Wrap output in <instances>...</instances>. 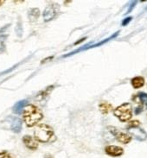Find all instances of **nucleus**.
<instances>
[{"instance_id": "nucleus-16", "label": "nucleus", "mask_w": 147, "mask_h": 158, "mask_svg": "<svg viewBox=\"0 0 147 158\" xmlns=\"http://www.w3.org/2000/svg\"><path fill=\"white\" fill-rule=\"evenodd\" d=\"M138 97L140 99V101L145 106V107L147 109V94L145 93H139L138 94Z\"/></svg>"}, {"instance_id": "nucleus-7", "label": "nucleus", "mask_w": 147, "mask_h": 158, "mask_svg": "<svg viewBox=\"0 0 147 158\" xmlns=\"http://www.w3.org/2000/svg\"><path fill=\"white\" fill-rule=\"evenodd\" d=\"M106 153L111 156H120L124 153L123 148H121L120 146L115 145H108L105 149Z\"/></svg>"}, {"instance_id": "nucleus-9", "label": "nucleus", "mask_w": 147, "mask_h": 158, "mask_svg": "<svg viewBox=\"0 0 147 158\" xmlns=\"http://www.w3.org/2000/svg\"><path fill=\"white\" fill-rule=\"evenodd\" d=\"M10 25L4 26L3 29L0 30V52L4 51L5 48V41L7 38V29H9Z\"/></svg>"}, {"instance_id": "nucleus-21", "label": "nucleus", "mask_w": 147, "mask_h": 158, "mask_svg": "<svg viewBox=\"0 0 147 158\" xmlns=\"http://www.w3.org/2000/svg\"><path fill=\"white\" fill-rule=\"evenodd\" d=\"M1 158H15L14 156H13L12 155L10 154H7V155H4V156H2Z\"/></svg>"}, {"instance_id": "nucleus-11", "label": "nucleus", "mask_w": 147, "mask_h": 158, "mask_svg": "<svg viewBox=\"0 0 147 158\" xmlns=\"http://www.w3.org/2000/svg\"><path fill=\"white\" fill-rule=\"evenodd\" d=\"M131 84L135 89L140 88L145 85V78H143L142 76H137V77L132 78L131 81Z\"/></svg>"}, {"instance_id": "nucleus-6", "label": "nucleus", "mask_w": 147, "mask_h": 158, "mask_svg": "<svg viewBox=\"0 0 147 158\" xmlns=\"http://www.w3.org/2000/svg\"><path fill=\"white\" fill-rule=\"evenodd\" d=\"M112 130H110V131H112V134L115 136L116 139L120 142V143H124V144H127V143H129L130 142L132 141V137H131L129 134H126V133L124 132H120V131H117V129L112 128Z\"/></svg>"}, {"instance_id": "nucleus-17", "label": "nucleus", "mask_w": 147, "mask_h": 158, "mask_svg": "<svg viewBox=\"0 0 147 158\" xmlns=\"http://www.w3.org/2000/svg\"><path fill=\"white\" fill-rule=\"evenodd\" d=\"M140 125V122L138 120H133L129 122V124L127 126V128H132V127H139Z\"/></svg>"}, {"instance_id": "nucleus-12", "label": "nucleus", "mask_w": 147, "mask_h": 158, "mask_svg": "<svg viewBox=\"0 0 147 158\" xmlns=\"http://www.w3.org/2000/svg\"><path fill=\"white\" fill-rule=\"evenodd\" d=\"M26 106H27V100H21V101L17 102L13 106V112H15L17 114H20L22 113V111H23Z\"/></svg>"}, {"instance_id": "nucleus-18", "label": "nucleus", "mask_w": 147, "mask_h": 158, "mask_svg": "<svg viewBox=\"0 0 147 158\" xmlns=\"http://www.w3.org/2000/svg\"><path fill=\"white\" fill-rule=\"evenodd\" d=\"M143 106H138V107H136L135 108V110H134V113L136 114V115H138V114H140L141 112L143 111Z\"/></svg>"}, {"instance_id": "nucleus-22", "label": "nucleus", "mask_w": 147, "mask_h": 158, "mask_svg": "<svg viewBox=\"0 0 147 158\" xmlns=\"http://www.w3.org/2000/svg\"><path fill=\"white\" fill-rule=\"evenodd\" d=\"M85 39H86V38H82V39H81V41H79V42H76V43H74V44H75V45H76V44H79V43H82V42H83V41H84Z\"/></svg>"}, {"instance_id": "nucleus-10", "label": "nucleus", "mask_w": 147, "mask_h": 158, "mask_svg": "<svg viewBox=\"0 0 147 158\" xmlns=\"http://www.w3.org/2000/svg\"><path fill=\"white\" fill-rule=\"evenodd\" d=\"M22 126H23V123H22V119L19 118H14L11 121V124H10V129L12 130V131L16 133H18L21 131Z\"/></svg>"}, {"instance_id": "nucleus-3", "label": "nucleus", "mask_w": 147, "mask_h": 158, "mask_svg": "<svg viewBox=\"0 0 147 158\" xmlns=\"http://www.w3.org/2000/svg\"><path fill=\"white\" fill-rule=\"evenodd\" d=\"M114 115L121 122H127L132 117V107L130 103L122 104L114 110Z\"/></svg>"}, {"instance_id": "nucleus-13", "label": "nucleus", "mask_w": 147, "mask_h": 158, "mask_svg": "<svg viewBox=\"0 0 147 158\" xmlns=\"http://www.w3.org/2000/svg\"><path fill=\"white\" fill-rule=\"evenodd\" d=\"M39 16H40V10L37 8H32L30 9L28 13V17L30 19V22H36L38 19Z\"/></svg>"}, {"instance_id": "nucleus-5", "label": "nucleus", "mask_w": 147, "mask_h": 158, "mask_svg": "<svg viewBox=\"0 0 147 158\" xmlns=\"http://www.w3.org/2000/svg\"><path fill=\"white\" fill-rule=\"evenodd\" d=\"M128 132L131 137H133L138 141L143 142L147 139V133L145 131V130L139 127H132L128 128Z\"/></svg>"}, {"instance_id": "nucleus-20", "label": "nucleus", "mask_w": 147, "mask_h": 158, "mask_svg": "<svg viewBox=\"0 0 147 158\" xmlns=\"http://www.w3.org/2000/svg\"><path fill=\"white\" fill-rule=\"evenodd\" d=\"M137 4V2H135V1H133V2H132V4H130V9H128V10H127V12L126 13H130L132 10V9L135 7V5Z\"/></svg>"}, {"instance_id": "nucleus-4", "label": "nucleus", "mask_w": 147, "mask_h": 158, "mask_svg": "<svg viewBox=\"0 0 147 158\" xmlns=\"http://www.w3.org/2000/svg\"><path fill=\"white\" fill-rule=\"evenodd\" d=\"M59 9H60V7L57 4H48L45 8L43 14L44 22L51 21L53 18H55L57 15V13L59 12Z\"/></svg>"}, {"instance_id": "nucleus-15", "label": "nucleus", "mask_w": 147, "mask_h": 158, "mask_svg": "<svg viewBox=\"0 0 147 158\" xmlns=\"http://www.w3.org/2000/svg\"><path fill=\"white\" fill-rule=\"evenodd\" d=\"M53 87H54V85H50V86H48L47 88L45 90H43V91H42L40 94L37 95V98H39L40 100H43V98H47L48 96L50 94V93H51V91L53 90Z\"/></svg>"}, {"instance_id": "nucleus-23", "label": "nucleus", "mask_w": 147, "mask_h": 158, "mask_svg": "<svg viewBox=\"0 0 147 158\" xmlns=\"http://www.w3.org/2000/svg\"><path fill=\"white\" fill-rule=\"evenodd\" d=\"M4 0H2V1L0 0V6H1V5H2V4H4Z\"/></svg>"}, {"instance_id": "nucleus-1", "label": "nucleus", "mask_w": 147, "mask_h": 158, "mask_svg": "<svg viewBox=\"0 0 147 158\" xmlns=\"http://www.w3.org/2000/svg\"><path fill=\"white\" fill-rule=\"evenodd\" d=\"M23 118L27 126L32 127L41 121L43 114L42 111L34 105H27L23 111Z\"/></svg>"}, {"instance_id": "nucleus-8", "label": "nucleus", "mask_w": 147, "mask_h": 158, "mask_svg": "<svg viewBox=\"0 0 147 158\" xmlns=\"http://www.w3.org/2000/svg\"><path fill=\"white\" fill-rule=\"evenodd\" d=\"M23 142L25 144V146L31 150H36L38 148V142L35 139L34 137L25 135L24 137H23Z\"/></svg>"}, {"instance_id": "nucleus-19", "label": "nucleus", "mask_w": 147, "mask_h": 158, "mask_svg": "<svg viewBox=\"0 0 147 158\" xmlns=\"http://www.w3.org/2000/svg\"><path fill=\"white\" fill-rule=\"evenodd\" d=\"M131 20H132V17H126V18H125L123 21H122V26H125L127 25L128 23H129L130 22H131Z\"/></svg>"}, {"instance_id": "nucleus-2", "label": "nucleus", "mask_w": 147, "mask_h": 158, "mask_svg": "<svg viewBox=\"0 0 147 158\" xmlns=\"http://www.w3.org/2000/svg\"><path fill=\"white\" fill-rule=\"evenodd\" d=\"M34 136V138L37 142L48 143L54 137V130L48 124H39L35 129Z\"/></svg>"}, {"instance_id": "nucleus-14", "label": "nucleus", "mask_w": 147, "mask_h": 158, "mask_svg": "<svg viewBox=\"0 0 147 158\" xmlns=\"http://www.w3.org/2000/svg\"><path fill=\"white\" fill-rule=\"evenodd\" d=\"M99 111H101V113L103 114H107L110 111L112 110V106L111 104H109L107 102H101L99 105Z\"/></svg>"}]
</instances>
